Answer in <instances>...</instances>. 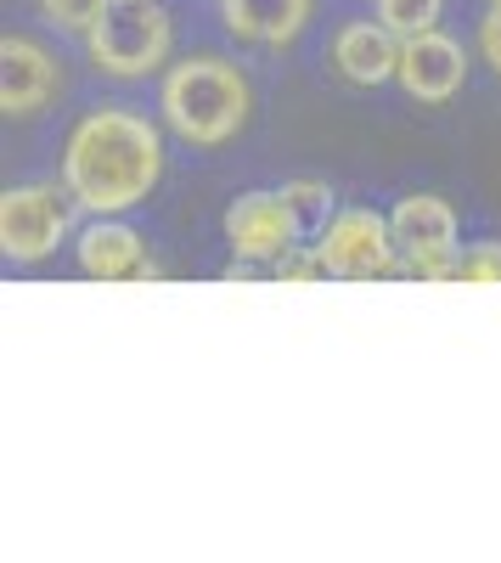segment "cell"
I'll return each instance as SVG.
<instances>
[{"instance_id":"cell-1","label":"cell","mask_w":501,"mask_h":563,"mask_svg":"<svg viewBox=\"0 0 501 563\" xmlns=\"http://www.w3.org/2000/svg\"><path fill=\"white\" fill-rule=\"evenodd\" d=\"M164 175V141L158 130L130 108H97L68 135L63 180L79 209L90 214H124L147 203V192Z\"/></svg>"},{"instance_id":"cell-2","label":"cell","mask_w":501,"mask_h":563,"mask_svg":"<svg viewBox=\"0 0 501 563\" xmlns=\"http://www.w3.org/2000/svg\"><path fill=\"white\" fill-rule=\"evenodd\" d=\"M158 108L169 119V130L187 141V147H225L254 108V90L243 79L237 63L225 57H187L164 74Z\"/></svg>"},{"instance_id":"cell-3","label":"cell","mask_w":501,"mask_h":563,"mask_svg":"<svg viewBox=\"0 0 501 563\" xmlns=\"http://www.w3.org/2000/svg\"><path fill=\"white\" fill-rule=\"evenodd\" d=\"M85 52L113 79H142L169 57V12L158 0H113L102 23L85 34Z\"/></svg>"},{"instance_id":"cell-4","label":"cell","mask_w":501,"mask_h":563,"mask_svg":"<svg viewBox=\"0 0 501 563\" xmlns=\"http://www.w3.org/2000/svg\"><path fill=\"white\" fill-rule=\"evenodd\" d=\"M68 203L74 192H57V186H12L0 198V254L18 265H40L45 254H57L74 225Z\"/></svg>"},{"instance_id":"cell-5","label":"cell","mask_w":501,"mask_h":563,"mask_svg":"<svg viewBox=\"0 0 501 563\" xmlns=\"http://www.w3.org/2000/svg\"><path fill=\"white\" fill-rule=\"evenodd\" d=\"M394 249L405 260L417 282H450V265H457V209L434 192H412L400 198L389 214Z\"/></svg>"},{"instance_id":"cell-6","label":"cell","mask_w":501,"mask_h":563,"mask_svg":"<svg viewBox=\"0 0 501 563\" xmlns=\"http://www.w3.org/2000/svg\"><path fill=\"white\" fill-rule=\"evenodd\" d=\"M315 254H322V271L327 276H344V282H372V276H389L400 265V249H394V231L383 214L372 209H344L322 225L315 238Z\"/></svg>"},{"instance_id":"cell-7","label":"cell","mask_w":501,"mask_h":563,"mask_svg":"<svg viewBox=\"0 0 501 563\" xmlns=\"http://www.w3.org/2000/svg\"><path fill=\"white\" fill-rule=\"evenodd\" d=\"M299 238V214L288 192H243L225 209V243L237 260H282Z\"/></svg>"},{"instance_id":"cell-8","label":"cell","mask_w":501,"mask_h":563,"mask_svg":"<svg viewBox=\"0 0 501 563\" xmlns=\"http://www.w3.org/2000/svg\"><path fill=\"white\" fill-rule=\"evenodd\" d=\"M57 85H63V68L40 40H29V34L0 40V113L7 119H34L57 97Z\"/></svg>"},{"instance_id":"cell-9","label":"cell","mask_w":501,"mask_h":563,"mask_svg":"<svg viewBox=\"0 0 501 563\" xmlns=\"http://www.w3.org/2000/svg\"><path fill=\"white\" fill-rule=\"evenodd\" d=\"M405 85V97L412 102H450L463 90L468 79V57H463V45L428 29V34H412V40H400V74Z\"/></svg>"},{"instance_id":"cell-10","label":"cell","mask_w":501,"mask_h":563,"mask_svg":"<svg viewBox=\"0 0 501 563\" xmlns=\"http://www.w3.org/2000/svg\"><path fill=\"white\" fill-rule=\"evenodd\" d=\"M74 254H79V271L90 282H147V276H158V265L147 260V243L108 214H97V225L79 231Z\"/></svg>"},{"instance_id":"cell-11","label":"cell","mask_w":501,"mask_h":563,"mask_svg":"<svg viewBox=\"0 0 501 563\" xmlns=\"http://www.w3.org/2000/svg\"><path fill=\"white\" fill-rule=\"evenodd\" d=\"M333 68L349 85H383L400 74V34L389 23H344L333 34Z\"/></svg>"},{"instance_id":"cell-12","label":"cell","mask_w":501,"mask_h":563,"mask_svg":"<svg viewBox=\"0 0 501 563\" xmlns=\"http://www.w3.org/2000/svg\"><path fill=\"white\" fill-rule=\"evenodd\" d=\"M310 23V0H225V29L248 45H288Z\"/></svg>"},{"instance_id":"cell-13","label":"cell","mask_w":501,"mask_h":563,"mask_svg":"<svg viewBox=\"0 0 501 563\" xmlns=\"http://www.w3.org/2000/svg\"><path fill=\"white\" fill-rule=\"evenodd\" d=\"M439 7L445 0H378V23H389L400 40L439 29Z\"/></svg>"},{"instance_id":"cell-14","label":"cell","mask_w":501,"mask_h":563,"mask_svg":"<svg viewBox=\"0 0 501 563\" xmlns=\"http://www.w3.org/2000/svg\"><path fill=\"white\" fill-rule=\"evenodd\" d=\"M108 7H113V0H40L45 23H57V29H68V34H90V29L102 23Z\"/></svg>"},{"instance_id":"cell-15","label":"cell","mask_w":501,"mask_h":563,"mask_svg":"<svg viewBox=\"0 0 501 563\" xmlns=\"http://www.w3.org/2000/svg\"><path fill=\"white\" fill-rule=\"evenodd\" d=\"M450 282H501V243H474L468 254H457Z\"/></svg>"},{"instance_id":"cell-16","label":"cell","mask_w":501,"mask_h":563,"mask_svg":"<svg viewBox=\"0 0 501 563\" xmlns=\"http://www.w3.org/2000/svg\"><path fill=\"white\" fill-rule=\"evenodd\" d=\"M288 192V203H293V214H299V225H310V220H322L327 214V203H333V192L322 180H293V186H282Z\"/></svg>"},{"instance_id":"cell-17","label":"cell","mask_w":501,"mask_h":563,"mask_svg":"<svg viewBox=\"0 0 501 563\" xmlns=\"http://www.w3.org/2000/svg\"><path fill=\"white\" fill-rule=\"evenodd\" d=\"M270 276H277V282H315L327 271H322V254H315V249H288L277 265H270Z\"/></svg>"},{"instance_id":"cell-18","label":"cell","mask_w":501,"mask_h":563,"mask_svg":"<svg viewBox=\"0 0 501 563\" xmlns=\"http://www.w3.org/2000/svg\"><path fill=\"white\" fill-rule=\"evenodd\" d=\"M479 52H485V63L501 74V7H490V18L479 23Z\"/></svg>"},{"instance_id":"cell-19","label":"cell","mask_w":501,"mask_h":563,"mask_svg":"<svg viewBox=\"0 0 501 563\" xmlns=\"http://www.w3.org/2000/svg\"><path fill=\"white\" fill-rule=\"evenodd\" d=\"M490 7H501V0H490Z\"/></svg>"}]
</instances>
